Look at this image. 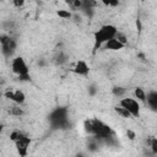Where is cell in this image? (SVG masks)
<instances>
[{
    "label": "cell",
    "instance_id": "cell-1",
    "mask_svg": "<svg viewBox=\"0 0 157 157\" xmlns=\"http://www.w3.org/2000/svg\"><path fill=\"white\" fill-rule=\"evenodd\" d=\"M118 29L114 25H103L93 33V53H96L107 40L115 37Z\"/></svg>",
    "mask_w": 157,
    "mask_h": 157
},
{
    "label": "cell",
    "instance_id": "cell-2",
    "mask_svg": "<svg viewBox=\"0 0 157 157\" xmlns=\"http://www.w3.org/2000/svg\"><path fill=\"white\" fill-rule=\"evenodd\" d=\"M49 124L53 129H67L70 126L69 113L66 107H58L49 114Z\"/></svg>",
    "mask_w": 157,
    "mask_h": 157
},
{
    "label": "cell",
    "instance_id": "cell-3",
    "mask_svg": "<svg viewBox=\"0 0 157 157\" xmlns=\"http://www.w3.org/2000/svg\"><path fill=\"white\" fill-rule=\"evenodd\" d=\"M0 45H1V53H2V55L6 59H10L15 54V52H16L17 42L11 36L2 34V36H0Z\"/></svg>",
    "mask_w": 157,
    "mask_h": 157
},
{
    "label": "cell",
    "instance_id": "cell-4",
    "mask_svg": "<svg viewBox=\"0 0 157 157\" xmlns=\"http://www.w3.org/2000/svg\"><path fill=\"white\" fill-rule=\"evenodd\" d=\"M11 70L13 74L17 75V77L23 76V75H28L29 74V69L25 61V59L22 56H15L11 61Z\"/></svg>",
    "mask_w": 157,
    "mask_h": 157
},
{
    "label": "cell",
    "instance_id": "cell-5",
    "mask_svg": "<svg viewBox=\"0 0 157 157\" xmlns=\"http://www.w3.org/2000/svg\"><path fill=\"white\" fill-rule=\"evenodd\" d=\"M119 105L124 107L131 114V117H134V118H139L140 117V104H139V102L136 99L129 98V97L121 98L120 102H119Z\"/></svg>",
    "mask_w": 157,
    "mask_h": 157
},
{
    "label": "cell",
    "instance_id": "cell-6",
    "mask_svg": "<svg viewBox=\"0 0 157 157\" xmlns=\"http://www.w3.org/2000/svg\"><path fill=\"white\" fill-rule=\"evenodd\" d=\"M15 147L17 150V153L21 156V157H25L27 156L28 153V147L31 145V139L29 136H27L26 134H22V136L20 139H17L15 142Z\"/></svg>",
    "mask_w": 157,
    "mask_h": 157
},
{
    "label": "cell",
    "instance_id": "cell-7",
    "mask_svg": "<svg viewBox=\"0 0 157 157\" xmlns=\"http://www.w3.org/2000/svg\"><path fill=\"white\" fill-rule=\"evenodd\" d=\"M97 6V1L96 0H81V6L78 9V11L85 15L88 18H92L94 15V9Z\"/></svg>",
    "mask_w": 157,
    "mask_h": 157
},
{
    "label": "cell",
    "instance_id": "cell-8",
    "mask_svg": "<svg viewBox=\"0 0 157 157\" xmlns=\"http://www.w3.org/2000/svg\"><path fill=\"white\" fill-rule=\"evenodd\" d=\"M4 96H5V98L10 99L15 104H20V105L23 104L25 101H26V94L22 91H20V90H16V91H6L4 93Z\"/></svg>",
    "mask_w": 157,
    "mask_h": 157
},
{
    "label": "cell",
    "instance_id": "cell-9",
    "mask_svg": "<svg viewBox=\"0 0 157 157\" xmlns=\"http://www.w3.org/2000/svg\"><path fill=\"white\" fill-rule=\"evenodd\" d=\"M72 71H74L76 75H78V76H85V77H86V76H88V74H90V66H88V64H87L85 60H78V61L75 64Z\"/></svg>",
    "mask_w": 157,
    "mask_h": 157
},
{
    "label": "cell",
    "instance_id": "cell-10",
    "mask_svg": "<svg viewBox=\"0 0 157 157\" xmlns=\"http://www.w3.org/2000/svg\"><path fill=\"white\" fill-rule=\"evenodd\" d=\"M145 103H147L148 108L152 110V112H157V92L156 91H150L147 94H146V101Z\"/></svg>",
    "mask_w": 157,
    "mask_h": 157
},
{
    "label": "cell",
    "instance_id": "cell-11",
    "mask_svg": "<svg viewBox=\"0 0 157 157\" xmlns=\"http://www.w3.org/2000/svg\"><path fill=\"white\" fill-rule=\"evenodd\" d=\"M124 47H125V45H124L123 43H120L115 37L112 38V39H109V40H107V42L104 43V48H105L107 50H113V52L121 50Z\"/></svg>",
    "mask_w": 157,
    "mask_h": 157
},
{
    "label": "cell",
    "instance_id": "cell-12",
    "mask_svg": "<svg viewBox=\"0 0 157 157\" xmlns=\"http://www.w3.org/2000/svg\"><path fill=\"white\" fill-rule=\"evenodd\" d=\"M53 61H54L55 65L61 66V65H65V64L69 61V56H67V54H66L65 52H58V53L55 54Z\"/></svg>",
    "mask_w": 157,
    "mask_h": 157
},
{
    "label": "cell",
    "instance_id": "cell-13",
    "mask_svg": "<svg viewBox=\"0 0 157 157\" xmlns=\"http://www.w3.org/2000/svg\"><path fill=\"white\" fill-rule=\"evenodd\" d=\"M99 145H101V141L99 140H97L94 136L88 141V144H87V148L91 151V152H96L98 148H99Z\"/></svg>",
    "mask_w": 157,
    "mask_h": 157
},
{
    "label": "cell",
    "instance_id": "cell-14",
    "mask_svg": "<svg viewBox=\"0 0 157 157\" xmlns=\"http://www.w3.org/2000/svg\"><path fill=\"white\" fill-rule=\"evenodd\" d=\"M9 114L12 117H21L23 115V109L20 107V104H16L9 108Z\"/></svg>",
    "mask_w": 157,
    "mask_h": 157
},
{
    "label": "cell",
    "instance_id": "cell-15",
    "mask_svg": "<svg viewBox=\"0 0 157 157\" xmlns=\"http://www.w3.org/2000/svg\"><path fill=\"white\" fill-rule=\"evenodd\" d=\"M56 15L63 18V20H71L72 18V11L70 10H64V9H60L56 11Z\"/></svg>",
    "mask_w": 157,
    "mask_h": 157
},
{
    "label": "cell",
    "instance_id": "cell-16",
    "mask_svg": "<svg viewBox=\"0 0 157 157\" xmlns=\"http://www.w3.org/2000/svg\"><path fill=\"white\" fill-rule=\"evenodd\" d=\"M134 94H135V97L137 98V101L145 103V101H146V92L144 91V88H141V87H136L135 91H134Z\"/></svg>",
    "mask_w": 157,
    "mask_h": 157
},
{
    "label": "cell",
    "instance_id": "cell-17",
    "mask_svg": "<svg viewBox=\"0 0 157 157\" xmlns=\"http://www.w3.org/2000/svg\"><path fill=\"white\" fill-rule=\"evenodd\" d=\"M114 110H115V113H117L118 115H120L121 118H126V119H129V118L131 117V114H130L124 107H121V105H117V107H114Z\"/></svg>",
    "mask_w": 157,
    "mask_h": 157
},
{
    "label": "cell",
    "instance_id": "cell-18",
    "mask_svg": "<svg viewBox=\"0 0 157 157\" xmlns=\"http://www.w3.org/2000/svg\"><path fill=\"white\" fill-rule=\"evenodd\" d=\"M65 2L69 5L71 11H78L81 6V0H65Z\"/></svg>",
    "mask_w": 157,
    "mask_h": 157
},
{
    "label": "cell",
    "instance_id": "cell-19",
    "mask_svg": "<svg viewBox=\"0 0 157 157\" xmlns=\"http://www.w3.org/2000/svg\"><path fill=\"white\" fill-rule=\"evenodd\" d=\"M83 130L86 134L91 135L92 136V132H93V125H92V119H86L83 121Z\"/></svg>",
    "mask_w": 157,
    "mask_h": 157
},
{
    "label": "cell",
    "instance_id": "cell-20",
    "mask_svg": "<svg viewBox=\"0 0 157 157\" xmlns=\"http://www.w3.org/2000/svg\"><path fill=\"white\" fill-rule=\"evenodd\" d=\"M112 92H113V94L117 96V97H123V96L125 94L126 90H125L124 87H121V86H114V87L112 88Z\"/></svg>",
    "mask_w": 157,
    "mask_h": 157
},
{
    "label": "cell",
    "instance_id": "cell-21",
    "mask_svg": "<svg viewBox=\"0 0 157 157\" xmlns=\"http://www.w3.org/2000/svg\"><path fill=\"white\" fill-rule=\"evenodd\" d=\"M22 131H20V130H12L11 131V134H10V140L12 141V142H15L17 139H20L21 136H22Z\"/></svg>",
    "mask_w": 157,
    "mask_h": 157
},
{
    "label": "cell",
    "instance_id": "cell-22",
    "mask_svg": "<svg viewBox=\"0 0 157 157\" xmlns=\"http://www.w3.org/2000/svg\"><path fill=\"white\" fill-rule=\"evenodd\" d=\"M148 145H150V147H151L152 155H157V139H156V137H151Z\"/></svg>",
    "mask_w": 157,
    "mask_h": 157
},
{
    "label": "cell",
    "instance_id": "cell-23",
    "mask_svg": "<svg viewBox=\"0 0 157 157\" xmlns=\"http://www.w3.org/2000/svg\"><path fill=\"white\" fill-rule=\"evenodd\" d=\"M115 38H117L120 43H123L124 45H126V44H128V38H126V36H125L124 33H121V32H117Z\"/></svg>",
    "mask_w": 157,
    "mask_h": 157
},
{
    "label": "cell",
    "instance_id": "cell-24",
    "mask_svg": "<svg viewBox=\"0 0 157 157\" xmlns=\"http://www.w3.org/2000/svg\"><path fill=\"white\" fill-rule=\"evenodd\" d=\"M103 5L105 6H112V7H115L119 5V0H99Z\"/></svg>",
    "mask_w": 157,
    "mask_h": 157
},
{
    "label": "cell",
    "instance_id": "cell-25",
    "mask_svg": "<svg viewBox=\"0 0 157 157\" xmlns=\"http://www.w3.org/2000/svg\"><path fill=\"white\" fill-rule=\"evenodd\" d=\"M2 27H4V29H5V31H10V29H13L15 23H13L12 21H6V22H4V23H2Z\"/></svg>",
    "mask_w": 157,
    "mask_h": 157
},
{
    "label": "cell",
    "instance_id": "cell-26",
    "mask_svg": "<svg viewBox=\"0 0 157 157\" xmlns=\"http://www.w3.org/2000/svg\"><path fill=\"white\" fill-rule=\"evenodd\" d=\"M97 92H98V87L94 83H92V85L88 86V94L90 96H94Z\"/></svg>",
    "mask_w": 157,
    "mask_h": 157
},
{
    "label": "cell",
    "instance_id": "cell-27",
    "mask_svg": "<svg viewBox=\"0 0 157 157\" xmlns=\"http://www.w3.org/2000/svg\"><path fill=\"white\" fill-rule=\"evenodd\" d=\"M25 2H26V0H12V4L15 7H22L25 5Z\"/></svg>",
    "mask_w": 157,
    "mask_h": 157
},
{
    "label": "cell",
    "instance_id": "cell-28",
    "mask_svg": "<svg viewBox=\"0 0 157 157\" xmlns=\"http://www.w3.org/2000/svg\"><path fill=\"white\" fill-rule=\"evenodd\" d=\"M126 135L129 136L130 140H134V139H135V132L131 131V130H128V131H126Z\"/></svg>",
    "mask_w": 157,
    "mask_h": 157
},
{
    "label": "cell",
    "instance_id": "cell-29",
    "mask_svg": "<svg viewBox=\"0 0 157 157\" xmlns=\"http://www.w3.org/2000/svg\"><path fill=\"white\" fill-rule=\"evenodd\" d=\"M2 129H4V125L0 124V136H1V134H2Z\"/></svg>",
    "mask_w": 157,
    "mask_h": 157
},
{
    "label": "cell",
    "instance_id": "cell-30",
    "mask_svg": "<svg viewBox=\"0 0 157 157\" xmlns=\"http://www.w3.org/2000/svg\"><path fill=\"white\" fill-rule=\"evenodd\" d=\"M0 97H1V92H0Z\"/></svg>",
    "mask_w": 157,
    "mask_h": 157
}]
</instances>
